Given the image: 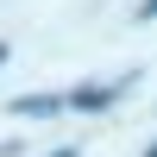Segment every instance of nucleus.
Wrapping results in <instances>:
<instances>
[{"label": "nucleus", "mask_w": 157, "mask_h": 157, "mask_svg": "<svg viewBox=\"0 0 157 157\" xmlns=\"http://www.w3.org/2000/svg\"><path fill=\"white\" fill-rule=\"evenodd\" d=\"M57 107V94H32V101H19V113H50Z\"/></svg>", "instance_id": "f257e3e1"}, {"label": "nucleus", "mask_w": 157, "mask_h": 157, "mask_svg": "<svg viewBox=\"0 0 157 157\" xmlns=\"http://www.w3.org/2000/svg\"><path fill=\"white\" fill-rule=\"evenodd\" d=\"M0 63H6V44H0Z\"/></svg>", "instance_id": "f03ea898"}]
</instances>
